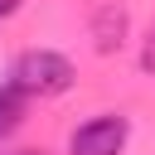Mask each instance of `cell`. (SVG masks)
I'll list each match as a JSON object with an SVG mask.
<instances>
[{"mask_svg": "<svg viewBox=\"0 0 155 155\" xmlns=\"http://www.w3.org/2000/svg\"><path fill=\"white\" fill-rule=\"evenodd\" d=\"M19 155H39V150H19Z\"/></svg>", "mask_w": 155, "mask_h": 155, "instance_id": "52a82bcc", "label": "cell"}, {"mask_svg": "<svg viewBox=\"0 0 155 155\" xmlns=\"http://www.w3.org/2000/svg\"><path fill=\"white\" fill-rule=\"evenodd\" d=\"M121 145H126V116L116 111H102L68 136V155H121Z\"/></svg>", "mask_w": 155, "mask_h": 155, "instance_id": "7a4b0ae2", "label": "cell"}, {"mask_svg": "<svg viewBox=\"0 0 155 155\" xmlns=\"http://www.w3.org/2000/svg\"><path fill=\"white\" fill-rule=\"evenodd\" d=\"M92 44H97V53H116L126 44V10L121 5H102L92 15Z\"/></svg>", "mask_w": 155, "mask_h": 155, "instance_id": "3957f363", "label": "cell"}, {"mask_svg": "<svg viewBox=\"0 0 155 155\" xmlns=\"http://www.w3.org/2000/svg\"><path fill=\"white\" fill-rule=\"evenodd\" d=\"M24 102H29V92L10 78V82H0V136L5 131H15L19 121H24Z\"/></svg>", "mask_w": 155, "mask_h": 155, "instance_id": "277c9868", "label": "cell"}, {"mask_svg": "<svg viewBox=\"0 0 155 155\" xmlns=\"http://www.w3.org/2000/svg\"><path fill=\"white\" fill-rule=\"evenodd\" d=\"M10 78H15L29 97H58V92L73 87V63H68L63 53H53V48H29V53L15 63Z\"/></svg>", "mask_w": 155, "mask_h": 155, "instance_id": "6da1fadb", "label": "cell"}, {"mask_svg": "<svg viewBox=\"0 0 155 155\" xmlns=\"http://www.w3.org/2000/svg\"><path fill=\"white\" fill-rule=\"evenodd\" d=\"M19 5H24V0H0V19H10V15L19 10Z\"/></svg>", "mask_w": 155, "mask_h": 155, "instance_id": "8992f818", "label": "cell"}, {"mask_svg": "<svg viewBox=\"0 0 155 155\" xmlns=\"http://www.w3.org/2000/svg\"><path fill=\"white\" fill-rule=\"evenodd\" d=\"M140 68L155 78V29H150V34H145V44H140Z\"/></svg>", "mask_w": 155, "mask_h": 155, "instance_id": "5b68a950", "label": "cell"}]
</instances>
